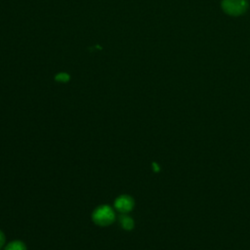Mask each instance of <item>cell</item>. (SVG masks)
I'll return each instance as SVG.
<instances>
[{
	"mask_svg": "<svg viewBox=\"0 0 250 250\" xmlns=\"http://www.w3.org/2000/svg\"><path fill=\"white\" fill-rule=\"evenodd\" d=\"M4 242H5V235L1 231H0V248L4 245Z\"/></svg>",
	"mask_w": 250,
	"mask_h": 250,
	"instance_id": "cell-7",
	"label": "cell"
},
{
	"mask_svg": "<svg viewBox=\"0 0 250 250\" xmlns=\"http://www.w3.org/2000/svg\"><path fill=\"white\" fill-rule=\"evenodd\" d=\"M56 80L59 82H68L70 80V76L66 73H61L56 76Z\"/></svg>",
	"mask_w": 250,
	"mask_h": 250,
	"instance_id": "cell-6",
	"label": "cell"
},
{
	"mask_svg": "<svg viewBox=\"0 0 250 250\" xmlns=\"http://www.w3.org/2000/svg\"><path fill=\"white\" fill-rule=\"evenodd\" d=\"M119 222H120L122 228L124 230H126V231H131L134 228L133 219L131 217L127 216V215H125V214L119 216Z\"/></svg>",
	"mask_w": 250,
	"mask_h": 250,
	"instance_id": "cell-4",
	"label": "cell"
},
{
	"mask_svg": "<svg viewBox=\"0 0 250 250\" xmlns=\"http://www.w3.org/2000/svg\"><path fill=\"white\" fill-rule=\"evenodd\" d=\"M115 218V214L112 210V208L109 205H102L97 207L93 214L92 219L96 225L106 227L110 225Z\"/></svg>",
	"mask_w": 250,
	"mask_h": 250,
	"instance_id": "cell-1",
	"label": "cell"
},
{
	"mask_svg": "<svg viewBox=\"0 0 250 250\" xmlns=\"http://www.w3.org/2000/svg\"><path fill=\"white\" fill-rule=\"evenodd\" d=\"M222 8L230 16L237 17L245 13L248 8L247 0H223Z\"/></svg>",
	"mask_w": 250,
	"mask_h": 250,
	"instance_id": "cell-2",
	"label": "cell"
},
{
	"mask_svg": "<svg viewBox=\"0 0 250 250\" xmlns=\"http://www.w3.org/2000/svg\"><path fill=\"white\" fill-rule=\"evenodd\" d=\"M4 250H27V246L25 245L24 242L20 240H15L10 242Z\"/></svg>",
	"mask_w": 250,
	"mask_h": 250,
	"instance_id": "cell-5",
	"label": "cell"
},
{
	"mask_svg": "<svg viewBox=\"0 0 250 250\" xmlns=\"http://www.w3.org/2000/svg\"><path fill=\"white\" fill-rule=\"evenodd\" d=\"M134 200L126 195H123L118 197L114 202V207L117 211H119L122 214L130 212L134 207Z\"/></svg>",
	"mask_w": 250,
	"mask_h": 250,
	"instance_id": "cell-3",
	"label": "cell"
}]
</instances>
